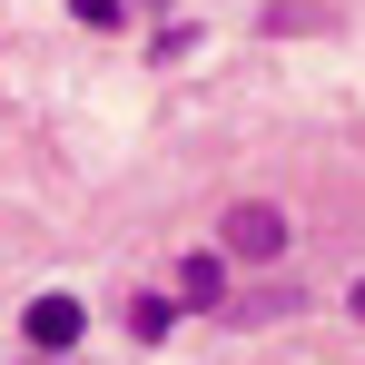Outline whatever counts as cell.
<instances>
[{"mask_svg":"<svg viewBox=\"0 0 365 365\" xmlns=\"http://www.w3.org/2000/svg\"><path fill=\"white\" fill-rule=\"evenodd\" d=\"M217 237H227V257H287V207H267V197H237Z\"/></svg>","mask_w":365,"mask_h":365,"instance_id":"cell-1","label":"cell"},{"mask_svg":"<svg viewBox=\"0 0 365 365\" xmlns=\"http://www.w3.org/2000/svg\"><path fill=\"white\" fill-rule=\"evenodd\" d=\"M79 326H89L79 297H30V346H40V356H69V346H79Z\"/></svg>","mask_w":365,"mask_h":365,"instance_id":"cell-2","label":"cell"},{"mask_svg":"<svg viewBox=\"0 0 365 365\" xmlns=\"http://www.w3.org/2000/svg\"><path fill=\"white\" fill-rule=\"evenodd\" d=\"M178 306L217 316V306H227V257H187V267H178Z\"/></svg>","mask_w":365,"mask_h":365,"instance_id":"cell-3","label":"cell"},{"mask_svg":"<svg viewBox=\"0 0 365 365\" xmlns=\"http://www.w3.org/2000/svg\"><path fill=\"white\" fill-rule=\"evenodd\" d=\"M297 287H267V297H227V306H217V316H297Z\"/></svg>","mask_w":365,"mask_h":365,"instance_id":"cell-4","label":"cell"},{"mask_svg":"<svg viewBox=\"0 0 365 365\" xmlns=\"http://www.w3.org/2000/svg\"><path fill=\"white\" fill-rule=\"evenodd\" d=\"M168 316H178L168 297H128V336H168Z\"/></svg>","mask_w":365,"mask_h":365,"instance_id":"cell-5","label":"cell"},{"mask_svg":"<svg viewBox=\"0 0 365 365\" xmlns=\"http://www.w3.org/2000/svg\"><path fill=\"white\" fill-rule=\"evenodd\" d=\"M119 10H128V0H79V20H89V30H119Z\"/></svg>","mask_w":365,"mask_h":365,"instance_id":"cell-6","label":"cell"},{"mask_svg":"<svg viewBox=\"0 0 365 365\" xmlns=\"http://www.w3.org/2000/svg\"><path fill=\"white\" fill-rule=\"evenodd\" d=\"M346 306H356V326H365V277H356V287H346Z\"/></svg>","mask_w":365,"mask_h":365,"instance_id":"cell-7","label":"cell"},{"mask_svg":"<svg viewBox=\"0 0 365 365\" xmlns=\"http://www.w3.org/2000/svg\"><path fill=\"white\" fill-rule=\"evenodd\" d=\"M30 365H69V356H30Z\"/></svg>","mask_w":365,"mask_h":365,"instance_id":"cell-8","label":"cell"}]
</instances>
